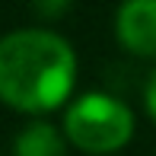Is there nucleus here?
Listing matches in <instances>:
<instances>
[{"instance_id": "obj_1", "label": "nucleus", "mask_w": 156, "mask_h": 156, "mask_svg": "<svg viewBox=\"0 0 156 156\" xmlns=\"http://www.w3.org/2000/svg\"><path fill=\"white\" fill-rule=\"evenodd\" d=\"M76 80V54L58 32L16 29L0 38V99L19 112L64 105Z\"/></svg>"}, {"instance_id": "obj_2", "label": "nucleus", "mask_w": 156, "mask_h": 156, "mask_svg": "<svg viewBox=\"0 0 156 156\" xmlns=\"http://www.w3.org/2000/svg\"><path fill=\"white\" fill-rule=\"evenodd\" d=\"M134 134V112L108 93L80 96L64 115V137L83 153H115Z\"/></svg>"}, {"instance_id": "obj_3", "label": "nucleus", "mask_w": 156, "mask_h": 156, "mask_svg": "<svg viewBox=\"0 0 156 156\" xmlns=\"http://www.w3.org/2000/svg\"><path fill=\"white\" fill-rule=\"evenodd\" d=\"M115 38L137 58H156V0H121L115 13Z\"/></svg>"}, {"instance_id": "obj_4", "label": "nucleus", "mask_w": 156, "mask_h": 156, "mask_svg": "<svg viewBox=\"0 0 156 156\" xmlns=\"http://www.w3.org/2000/svg\"><path fill=\"white\" fill-rule=\"evenodd\" d=\"M13 153L16 156H64L67 144H64V134L48 121H32L13 140Z\"/></svg>"}, {"instance_id": "obj_5", "label": "nucleus", "mask_w": 156, "mask_h": 156, "mask_svg": "<svg viewBox=\"0 0 156 156\" xmlns=\"http://www.w3.org/2000/svg\"><path fill=\"white\" fill-rule=\"evenodd\" d=\"M70 6V0H35V10L41 13V16H58Z\"/></svg>"}, {"instance_id": "obj_6", "label": "nucleus", "mask_w": 156, "mask_h": 156, "mask_svg": "<svg viewBox=\"0 0 156 156\" xmlns=\"http://www.w3.org/2000/svg\"><path fill=\"white\" fill-rule=\"evenodd\" d=\"M147 112H150V118L156 121V70L150 73V83H147Z\"/></svg>"}]
</instances>
